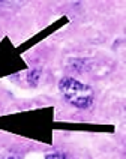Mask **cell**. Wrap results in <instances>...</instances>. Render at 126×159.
Returning <instances> with one entry per match:
<instances>
[{"instance_id":"cell-3","label":"cell","mask_w":126,"mask_h":159,"mask_svg":"<svg viewBox=\"0 0 126 159\" xmlns=\"http://www.w3.org/2000/svg\"><path fill=\"white\" fill-rule=\"evenodd\" d=\"M39 78H41V71L39 69H32L27 75V83L30 87H36L38 83H39Z\"/></svg>"},{"instance_id":"cell-2","label":"cell","mask_w":126,"mask_h":159,"mask_svg":"<svg viewBox=\"0 0 126 159\" xmlns=\"http://www.w3.org/2000/svg\"><path fill=\"white\" fill-rule=\"evenodd\" d=\"M84 65H90L89 60H86V59H71V60H69V66L78 72L87 71V69L84 68Z\"/></svg>"},{"instance_id":"cell-5","label":"cell","mask_w":126,"mask_h":159,"mask_svg":"<svg viewBox=\"0 0 126 159\" xmlns=\"http://www.w3.org/2000/svg\"><path fill=\"white\" fill-rule=\"evenodd\" d=\"M0 159H17V158H0Z\"/></svg>"},{"instance_id":"cell-1","label":"cell","mask_w":126,"mask_h":159,"mask_svg":"<svg viewBox=\"0 0 126 159\" xmlns=\"http://www.w3.org/2000/svg\"><path fill=\"white\" fill-rule=\"evenodd\" d=\"M59 90L63 99L78 110H90L95 102L93 89L74 77H63L59 81Z\"/></svg>"},{"instance_id":"cell-4","label":"cell","mask_w":126,"mask_h":159,"mask_svg":"<svg viewBox=\"0 0 126 159\" xmlns=\"http://www.w3.org/2000/svg\"><path fill=\"white\" fill-rule=\"evenodd\" d=\"M45 159H75L74 156H71L69 153H65V152H53V153H48Z\"/></svg>"}]
</instances>
